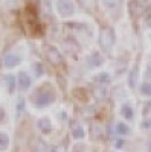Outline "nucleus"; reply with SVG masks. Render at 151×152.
<instances>
[{
  "mask_svg": "<svg viewBox=\"0 0 151 152\" xmlns=\"http://www.w3.org/2000/svg\"><path fill=\"white\" fill-rule=\"evenodd\" d=\"M54 100H55V93L50 87H47V84L40 87V88H37L35 93L32 94V104L38 108L50 105Z\"/></svg>",
  "mask_w": 151,
  "mask_h": 152,
  "instance_id": "f257e3e1",
  "label": "nucleus"
},
{
  "mask_svg": "<svg viewBox=\"0 0 151 152\" xmlns=\"http://www.w3.org/2000/svg\"><path fill=\"white\" fill-rule=\"evenodd\" d=\"M57 12L58 15L63 17V18H67V17H72L75 14V5L72 0H57Z\"/></svg>",
  "mask_w": 151,
  "mask_h": 152,
  "instance_id": "f03ea898",
  "label": "nucleus"
},
{
  "mask_svg": "<svg viewBox=\"0 0 151 152\" xmlns=\"http://www.w3.org/2000/svg\"><path fill=\"white\" fill-rule=\"evenodd\" d=\"M115 32H113L110 28H104L101 31V35H99V43H101V47L104 50H111L113 44H115Z\"/></svg>",
  "mask_w": 151,
  "mask_h": 152,
  "instance_id": "7ed1b4c3",
  "label": "nucleus"
},
{
  "mask_svg": "<svg viewBox=\"0 0 151 152\" xmlns=\"http://www.w3.org/2000/svg\"><path fill=\"white\" fill-rule=\"evenodd\" d=\"M44 55H46L47 61L50 62V64H54V66H60L63 62L60 50L55 49L54 46H44Z\"/></svg>",
  "mask_w": 151,
  "mask_h": 152,
  "instance_id": "20e7f679",
  "label": "nucleus"
},
{
  "mask_svg": "<svg viewBox=\"0 0 151 152\" xmlns=\"http://www.w3.org/2000/svg\"><path fill=\"white\" fill-rule=\"evenodd\" d=\"M20 62H21V59H20V56L15 55V53H6L5 58H3V66H5L6 69H15Z\"/></svg>",
  "mask_w": 151,
  "mask_h": 152,
  "instance_id": "39448f33",
  "label": "nucleus"
},
{
  "mask_svg": "<svg viewBox=\"0 0 151 152\" xmlns=\"http://www.w3.org/2000/svg\"><path fill=\"white\" fill-rule=\"evenodd\" d=\"M31 82H32V79H31V76L26 72H20L18 73L17 84H18V87L21 88V90H28V88L31 87Z\"/></svg>",
  "mask_w": 151,
  "mask_h": 152,
  "instance_id": "423d86ee",
  "label": "nucleus"
},
{
  "mask_svg": "<svg viewBox=\"0 0 151 152\" xmlns=\"http://www.w3.org/2000/svg\"><path fill=\"white\" fill-rule=\"evenodd\" d=\"M37 126H38V129H40L43 134H49L50 131H52V122H50L49 117H41V119H38V122H37Z\"/></svg>",
  "mask_w": 151,
  "mask_h": 152,
  "instance_id": "0eeeda50",
  "label": "nucleus"
},
{
  "mask_svg": "<svg viewBox=\"0 0 151 152\" xmlns=\"http://www.w3.org/2000/svg\"><path fill=\"white\" fill-rule=\"evenodd\" d=\"M102 62H104V59H102V56H101L99 52H92L90 56L87 58V64H89L90 67H99Z\"/></svg>",
  "mask_w": 151,
  "mask_h": 152,
  "instance_id": "6e6552de",
  "label": "nucleus"
},
{
  "mask_svg": "<svg viewBox=\"0 0 151 152\" xmlns=\"http://www.w3.org/2000/svg\"><path fill=\"white\" fill-rule=\"evenodd\" d=\"M107 11H118L122 5V0H101Z\"/></svg>",
  "mask_w": 151,
  "mask_h": 152,
  "instance_id": "1a4fd4ad",
  "label": "nucleus"
},
{
  "mask_svg": "<svg viewBox=\"0 0 151 152\" xmlns=\"http://www.w3.org/2000/svg\"><path fill=\"white\" fill-rule=\"evenodd\" d=\"M121 116L127 120H131L134 117V111H133V107H130L128 104H125L121 107Z\"/></svg>",
  "mask_w": 151,
  "mask_h": 152,
  "instance_id": "9d476101",
  "label": "nucleus"
},
{
  "mask_svg": "<svg viewBox=\"0 0 151 152\" xmlns=\"http://www.w3.org/2000/svg\"><path fill=\"white\" fill-rule=\"evenodd\" d=\"M3 82H5V88H8V91H14L15 88V78L12 75H6L3 76Z\"/></svg>",
  "mask_w": 151,
  "mask_h": 152,
  "instance_id": "9b49d317",
  "label": "nucleus"
},
{
  "mask_svg": "<svg viewBox=\"0 0 151 152\" xmlns=\"http://www.w3.org/2000/svg\"><path fill=\"white\" fill-rule=\"evenodd\" d=\"M115 129H116V134H119V135H128L130 134L128 125L124 123V122H118L116 126H115Z\"/></svg>",
  "mask_w": 151,
  "mask_h": 152,
  "instance_id": "f8f14e48",
  "label": "nucleus"
},
{
  "mask_svg": "<svg viewBox=\"0 0 151 152\" xmlns=\"http://www.w3.org/2000/svg\"><path fill=\"white\" fill-rule=\"evenodd\" d=\"M9 148V135L5 131H0V151H6Z\"/></svg>",
  "mask_w": 151,
  "mask_h": 152,
  "instance_id": "ddd939ff",
  "label": "nucleus"
},
{
  "mask_svg": "<svg viewBox=\"0 0 151 152\" xmlns=\"http://www.w3.org/2000/svg\"><path fill=\"white\" fill-rule=\"evenodd\" d=\"M84 135H85V131H84V128L82 126H75V128L72 129V137L73 138H77V140H80V138H84Z\"/></svg>",
  "mask_w": 151,
  "mask_h": 152,
  "instance_id": "4468645a",
  "label": "nucleus"
},
{
  "mask_svg": "<svg viewBox=\"0 0 151 152\" xmlns=\"http://www.w3.org/2000/svg\"><path fill=\"white\" fill-rule=\"evenodd\" d=\"M93 81H96V82H99V84H105V82L110 81V75H108L107 72H102V73L93 76Z\"/></svg>",
  "mask_w": 151,
  "mask_h": 152,
  "instance_id": "2eb2a0df",
  "label": "nucleus"
},
{
  "mask_svg": "<svg viewBox=\"0 0 151 152\" xmlns=\"http://www.w3.org/2000/svg\"><path fill=\"white\" fill-rule=\"evenodd\" d=\"M128 84L131 88H134L137 85V69L134 67L131 72H130V76H128Z\"/></svg>",
  "mask_w": 151,
  "mask_h": 152,
  "instance_id": "dca6fc26",
  "label": "nucleus"
},
{
  "mask_svg": "<svg viewBox=\"0 0 151 152\" xmlns=\"http://www.w3.org/2000/svg\"><path fill=\"white\" fill-rule=\"evenodd\" d=\"M141 93L144 94V96H151V82H144L142 84V87H141Z\"/></svg>",
  "mask_w": 151,
  "mask_h": 152,
  "instance_id": "f3484780",
  "label": "nucleus"
},
{
  "mask_svg": "<svg viewBox=\"0 0 151 152\" xmlns=\"http://www.w3.org/2000/svg\"><path fill=\"white\" fill-rule=\"evenodd\" d=\"M17 116H20V114H21V111H23V108H24V100L23 99H18L17 100Z\"/></svg>",
  "mask_w": 151,
  "mask_h": 152,
  "instance_id": "a211bd4d",
  "label": "nucleus"
},
{
  "mask_svg": "<svg viewBox=\"0 0 151 152\" xmlns=\"http://www.w3.org/2000/svg\"><path fill=\"white\" fill-rule=\"evenodd\" d=\"M145 79H151V62L147 64V69H145Z\"/></svg>",
  "mask_w": 151,
  "mask_h": 152,
  "instance_id": "6ab92c4d",
  "label": "nucleus"
},
{
  "mask_svg": "<svg viewBox=\"0 0 151 152\" xmlns=\"http://www.w3.org/2000/svg\"><path fill=\"white\" fill-rule=\"evenodd\" d=\"M52 152H67V149H66L64 145H58V146H55L52 149Z\"/></svg>",
  "mask_w": 151,
  "mask_h": 152,
  "instance_id": "aec40b11",
  "label": "nucleus"
},
{
  "mask_svg": "<svg viewBox=\"0 0 151 152\" xmlns=\"http://www.w3.org/2000/svg\"><path fill=\"white\" fill-rule=\"evenodd\" d=\"M124 142L122 140H118V142H115V148H118V149H121V148H124Z\"/></svg>",
  "mask_w": 151,
  "mask_h": 152,
  "instance_id": "412c9836",
  "label": "nucleus"
},
{
  "mask_svg": "<svg viewBox=\"0 0 151 152\" xmlns=\"http://www.w3.org/2000/svg\"><path fill=\"white\" fill-rule=\"evenodd\" d=\"M150 126H151V120H150V119L145 120V122L142 123V128H150Z\"/></svg>",
  "mask_w": 151,
  "mask_h": 152,
  "instance_id": "4be33fe9",
  "label": "nucleus"
}]
</instances>
